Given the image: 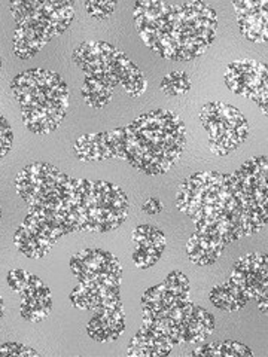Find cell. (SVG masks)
Wrapping results in <instances>:
<instances>
[{
    "label": "cell",
    "instance_id": "6da1fadb",
    "mask_svg": "<svg viewBox=\"0 0 268 357\" xmlns=\"http://www.w3.org/2000/svg\"><path fill=\"white\" fill-rule=\"evenodd\" d=\"M134 24L147 47L164 60L189 61L201 57L215 42L216 10L204 2L139 0Z\"/></svg>",
    "mask_w": 268,
    "mask_h": 357
},
{
    "label": "cell",
    "instance_id": "7a4b0ae2",
    "mask_svg": "<svg viewBox=\"0 0 268 357\" xmlns=\"http://www.w3.org/2000/svg\"><path fill=\"white\" fill-rule=\"evenodd\" d=\"M119 158L148 176L172 170L186 146L184 121L169 109H154L119 128Z\"/></svg>",
    "mask_w": 268,
    "mask_h": 357
},
{
    "label": "cell",
    "instance_id": "3957f363",
    "mask_svg": "<svg viewBox=\"0 0 268 357\" xmlns=\"http://www.w3.org/2000/svg\"><path fill=\"white\" fill-rule=\"evenodd\" d=\"M24 126L35 134L57 130L69 112V86L63 76L47 69H29L10 82Z\"/></svg>",
    "mask_w": 268,
    "mask_h": 357
},
{
    "label": "cell",
    "instance_id": "277c9868",
    "mask_svg": "<svg viewBox=\"0 0 268 357\" xmlns=\"http://www.w3.org/2000/svg\"><path fill=\"white\" fill-rule=\"evenodd\" d=\"M15 21L13 48L21 60H29L52 38L60 36L70 27L75 18L72 0H17L10 2Z\"/></svg>",
    "mask_w": 268,
    "mask_h": 357
},
{
    "label": "cell",
    "instance_id": "5b68a950",
    "mask_svg": "<svg viewBox=\"0 0 268 357\" xmlns=\"http://www.w3.org/2000/svg\"><path fill=\"white\" fill-rule=\"evenodd\" d=\"M193 310L191 282L181 271H172L142 296L143 325L163 332L173 345L182 344L184 328Z\"/></svg>",
    "mask_w": 268,
    "mask_h": 357
},
{
    "label": "cell",
    "instance_id": "8992f818",
    "mask_svg": "<svg viewBox=\"0 0 268 357\" xmlns=\"http://www.w3.org/2000/svg\"><path fill=\"white\" fill-rule=\"evenodd\" d=\"M15 191L30 208L47 211L61 218L76 231L73 219L76 178L47 162H33L22 169L15 178Z\"/></svg>",
    "mask_w": 268,
    "mask_h": 357
},
{
    "label": "cell",
    "instance_id": "52a82bcc",
    "mask_svg": "<svg viewBox=\"0 0 268 357\" xmlns=\"http://www.w3.org/2000/svg\"><path fill=\"white\" fill-rule=\"evenodd\" d=\"M130 213L127 194L107 181L76 178L73 219L76 231L109 232L118 229Z\"/></svg>",
    "mask_w": 268,
    "mask_h": 357
},
{
    "label": "cell",
    "instance_id": "ba28073f",
    "mask_svg": "<svg viewBox=\"0 0 268 357\" xmlns=\"http://www.w3.org/2000/svg\"><path fill=\"white\" fill-rule=\"evenodd\" d=\"M72 57L85 76L96 77L112 89L121 85L131 97L147 91L148 82L143 72L114 45L85 40L75 48Z\"/></svg>",
    "mask_w": 268,
    "mask_h": 357
},
{
    "label": "cell",
    "instance_id": "9c48e42d",
    "mask_svg": "<svg viewBox=\"0 0 268 357\" xmlns=\"http://www.w3.org/2000/svg\"><path fill=\"white\" fill-rule=\"evenodd\" d=\"M267 156L258 155L231 174L241 207L244 237L253 236L267 227Z\"/></svg>",
    "mask_w": 268,
    "mask_h": 357
},
{
    "label": "cell",
    "instance_id": "30bf717a",
    "mask_svg": "<svg viewBox=\"0 0 268 357\" xmlns=\"http://www.w3.org/2000/svg\"><path fill=\"white\" fill-rule=\"evenodd\" d=\"M200 121L209 137V149L215 155L223 156L239 149L251 134L249 122L236 107L211 102L203 106Z\"/></svg>",
    "mask_w": 268,
    "mask_h": 357
},
{
    "label": "cell",
    "instance_id": "8fae6325",
    "mask_svg": "<svg viewBox=\"0 0 268 357\" xmlns=\"http://www.w3.org/2000/svg\"><path fill=\"white\" fill-rule=\"evenodd\" d=\"M73 232L67 223L47 211L30 208L14 234V245L27 258L39 259L47 255L61 237Z\"/></svg>",
    "mask_w": 268,
    "mask_h": 357
},
{
    "label": "cell",
    "instance_id": "7c38bea8",
    "mask_svg": "<svg viewBox=\"0 0 268 357\" xmlns=\"http://www.w3.org/2000/svg\"><path fill=\"white\" fill-rule=\"evenodd\" d=\"M72 274L77 282L103 294L119 292L122 265L114 253L102 249H84L70 258Z\"/></svg>",
    "mask_w": 268,
    "mask_h": 357
},
{
    "label": "cell",
    "instance_id": "4fadbf2b",
    "mask_svg": "<svg viewBox=\"0 0 268 357\" xmlns=\"http://www.w3.org/2000/svg\"><path fill=\"white\" fill-rule=\"evenodd\" d=\"M223 79L234 94L252 100L267 114L268 73L265 63L248 59L232 61L227 66Z\"/></svg>",
    "mask_w": 268,
    "mask_h": 357
},
{
    "label": "cell",
    "instance_id": "5bb4252c",
    "mask_svg": "<svg viewBox=\"0 0 268 357\" xmlns=\"http://www.w3.org/2000/svg\"><path fill=\"white\" fill-rule=\"evenodd\" d=\"M230 280L237 284L249 299H255L258 303L260 311L267 312L268 275L265 253L252 252L241 256L232 266Z\"/></svg>",
    "mask_w": 268,
    "mask_h": 357
},
{
    "label": "cell",
    "instance_id": "9a60e30c",
    "mask_svg": "<svg viewBox=\"0 0 268 357\" xmlns=\"http://www.w3.org/2000/svg\"><path fill=\"white\" fill-rule=\"evenodd\" d=\"M126 331V312L122 301L115 299L94 310L87 332L97 342H114Z\"/></svg>",
    "mask_w": 268,
    "mask_h": 357
},
{
    "label": "cell",
    "instance_id": "2e32d148",
    "mask_svg": "<svg viewBox=\"0 0 268 357\" xmlns=\"http://www.w3.org/2000/svg\"><path fill=\"white\" fill-rule=\"evenodd\" d=\"M119 128L84 134L73 144V153L80 161L94 162L119 158Z\"/></svg>",
    "mask_w": 268,
    "mask_h": 357
},
{
    "label": "cell",
    "instance_id": "e0dca14e",
    "mask_svg": "<svg viewBox=\"0 0 268 357\" xmlns=\"http://www.w3.org/2000/svg\"><path fill=\"white\" fill-rule=\"evenodd\" d=\"M131 259L139 270H148L161 259L167 248L165 234L154 225H139L131 234Z\"/></svg>",
    "mask_w": 268,
    "mask_h": 357
},
{
    "label": "cell",
    "instance_id": "ac0fdd59",
    "mask_svg": "<svg viewBox=\"0 0 268 357\" xmlns=\"http://www.w3.org/2000/svg\"><path fill=\"white\" fill-rule=\"evenodd\" d=\"M241 35L255 43H267V0H234Z\"/></svg>",
    "mask_w": 268,
    "mask_h": 357
},
{
    "label": "cell",
    "instance_id": "d6986e66",
    "mask_svg": "<svg viewBox=\"0 0 268 357\" xmlns=\"http://www.w3.org/2000/svg\"><path fill=\"white\" fill-rule=\"evenodd\" d=\"M20 312L24 320L30 323H38L51 314V290L38 275L30 274L27 284L20 292Z\"/></svg>",
    "mask_w": 268,
    "mask_h": 357
},
{
    "label": "cell",
    "instance_id": "ffe728a7",
    "mask_svg": "<svg viewBox=\"0 0 268 357\" xmlns=\"http://www.w3.org/2000/svg\"><path fill=\"white\" fill-rule=\"evenodd\" d=\"M221 177L218 172H200L186 177L181 183L176 194V207L184 215L193 218L203 203L204 197Z\"/></svg>",
    "mask_w": 268,
    "mask_h": 357
},
{
    "label": "cell",
    "instance_id": "44dd1931",
    "mask_svg": "<svg viewBox=\"0 0 268 357\" xmlns=\"http://www.w3.org/2000/svg\"><path fill=\"white\" fill-rule=\"evenodd\" d=\"M227 243L218 234L197 231L186 243V255L189 261L198 266L214 265L227 248Z\"/></svg>",
    "mask_w": 268,
    "mask_h": 357
},
{
    "label": "cell",
    "instance_id": "7402d4cb",
    "mask_svg": "<svg viewBox=\"0 0 268 357\" xmlns=\"http://www.w3.org/2000/svg\"><path fill=\"white\" fill-rule=\"evenodd\" d=\"M174 345L160 331L142 325L128 344L127 354L131 357H163L170 354Z\"/></svg>",
    "mask_w": 268,
    "mask_h": 357
},
{
    "label": "cell",
    "instance_id": "603a6c76",
    "mask_svg": "<svg viewBox=\"0 0 268 357\" xmlns=\"http://www.w3.org/2000/svg\"><path fill=\"white\" fill-rule=\"evenodd\" d=\"M215 328H216L215 317L211 316L206 308L194 305L193 314L188 319L186 325L184 328L182 344L197 345V344L204 342L209 337H211V333L215 332Z\"/></svg>",
    "mask_w": 268,
    "mask_h": 357
},
{
    "label": "cell",
    "instance_id": "cb8c5ba5",
    "mask_svg": "<svg viewBox=\"0 0 268 357\" xmlns=\"http://www.w3.org/2000/svg\"><path fill=\"white\" fill-rule=\"evenodd\" d=\"M209 298H210V303L214 304L218 310L230 311V312L244 308L246 304L251 301L244 295L243 290L237 284H234L230 278L228 282L218 284L211 289Z\"/></svg>",
    "mask_w": 268,
    "mask_h": 357
},
{
    "label": "cell",
    "instance_id": "d4e9b609",
    "mask_svg": "<svg viewBox=\"0 0 268 357\" xmlns=\"http://www.w3.org/2000/svg\"><path fill=\"white\" fill-rule=\"evenodd\" d=\"M72 304L77 310L84 311H94L97 307L103 305L110 301H115L121 298L119 292L115 294H103L100 290H96L93 287H88L82 283L77 284L69 295Z\"/></svg>",
    "mask_w": 268,
    "mask_h": 357
},
{
    "label": "cell",
    "instance_id": "484cf974",
    "mask_svg": "<svg viewBox=\"0 0 268 357\" xmlns=\"http://www.w3.org/2000/svg\"><path fill=\"white\" fill-rule=\"evenodd\" d=\"M191 356L201 357H252V350L237 341H219L198 345L191 351Z\"/></svg>",
    "mask_w": 268,
    "mask_h": 357
},
{
    "label": "cell",
    "instance_id": "4316f807",
    "mask_svg": "<svg viewBox=\"0 0 268 357\" xmlns=\"http://www.w3.org/2000/svg\"><path fill=\"white\" fill-rule=\"evenodd\" d=\"M82 96L88 106H91L94 109H103L110 103L112 96H114V89L103 84L102 81L96 79V77L84 76Z\"/></svg>",
    "mask_w": 268,
    "mask_h": 357
},
{
    "label": "cell",
    "instance_id": "83f0119b",
    "mask_svg": "<svg viewBox=\"0 0 268 357\" xmlns=\"http://www.w3.org/2000/svg\"><path fill=\"white\" fill-rule=\"evenodd\" d=\"M163 93L170 97H181L189 93L191 89V79L185 72H170L167 73L161 81Z\"/></svg>",
    "mask_w": 268,
    "mask_h": 357
},
{
    "label": "cell",
    "instance_id": "f1b7e54d",
    "mask_svg": "<svg viewBox=\"0 0 268 357\" xmlns=\"http://www.w3.org/2000/svg\"><path fill=\"white\" fill-rule=\"evenodd\" d=\"M117 6L118 2H112V0H89V2H84L87 14L96 20H107L115 13Z\"/></svg>",
    "mask_w": 268,
    "mask_h": 357
},
{
    "label": "cell",
    "instance_id": "f546056e",
    "mask_svg": "<svg viewBox=\"0 0 268 357\" xmlns=\"http://www.w3.org/2000/svg\"><path fill=\"white\" fill-rule=\"evenodd\" d=\"M14 131L8 119L0 114V158H3L13 149Z\"/></svg>",
    "mask_w": 268,
    "mask_h": 357
},
{
    "label": "cell",
    "instance_id": "4dcf8cb0",
    "mask_svg": "<svg viewBox=\"0 0 268 357\" xmlns=\"http://www.w3.org/2000/svg\"><path fill=\"white\" fill-rule=\"evenodd\" d=\"M0 356H17V357H38L39 353L30 349L29 345L20 342L0 344Z\"/></svg>",
    "mask_w": 268,
    "mask_h": 357
},
{
    "label": "cell",
    "instance_id": "1f68e13d",
    "mask_svg": "<svg viewBox=\"0 0 268 357\" xmlns=\"http://www.w3.org/2000/svg\"><path fill=\"white\" fill-rule=\"evenodd\" d=\"M30 274H31V273L24 271V270H20V268H17V270H10V271L8 273V277H6L9 287L13 289L14 292L20 294L21 290L24 289V286L27 284L29 278H30Z\"/></svg>",
    "mask_w": 268,
    "mask_h": 357
},
{
    "label": "cell",
    "instance_id": "d6a6232c",
    "mask_svg": "<svg viewBox=\"0 0 268 357\" xmlns=\"http://www.w3.org/2000/svg\"><path fill=\"white\" fill-rule=\"evenodd\" d=\"M142 210L144 211L147 215H160L163 213L164 210V206L161 201L158 198H148L147 201H144L143 206H142Z\"/></svg>",
    "mask_w": 268,
    "mask_h": 357
},
{
    "label": "cell",
    "instance_id": "836d02e7",
    "mask_svg": "<svg viewBox=\"0 0 268 357\" xmlns=\"http://www.w3.org/2000/svg\"><path fill=\"white\" fill-rule=\"evenodd\" d=\"M3 316H5V304H3V298H2V295H0V323H2Z\"/></svg>",
    "mask_w": 268,
    "mask_h": 357
},
{
    "label": "cell",
    "instance_id": "e575fe53",
    "mask_svg": "<svg viewBox=\"0 0 268 357\" xmlns=\"http://www.w3.org/2000/svg\"><path fill=\"white\" fill-rule=\"evenodd\" d=\"M2 64H3V61H2V55H0V72H2Z\"/></svg>",
    "mask_w": 268,
    "mask_h": 357
},
{
    "label": "cell",
    "instance_id": "d590c367",
    "mask_svg": "<svg viewBox=\"0 0 268 357\" xmlns=\"http://www.w3.org/2000/svg\"><path fill=\"white\" fill-rule=\"evenodd\" d=\"M0 220H2V207H0Z\"/></svg>",
    "mask_w": 268,
    "mask_h": 357
}]
</instances>
